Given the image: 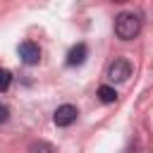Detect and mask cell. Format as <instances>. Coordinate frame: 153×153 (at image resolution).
Wrapping results in <instances>:
<instances>
[{"label": "cell", "instance_id": "obj_1", "mask_svg": "<svg viewBox=\"0 0 153 153\" xmlns=\"http://www.w3.org/2000/svg\"><path fill=\"white\" fill-rule=\"evenodd\" d=\"M141 31V19L134 12H120L115 17V36L120 41H131Z\"/></svg>", "mask_w": 153, "mask_h": 153}, {"label": "cell", "instance_id": "obj_2", "mask_svg": "<svg viewBox=\"0 0 153 153\" xmlns=\"http://www.w3.org/2000/svg\"><path fill=\"white\" fill-rule=\"evenodd\" d=\"M131 76V62L124 60V57H117L110 67H108V79L115 81V84H122Z\"/></svg>", "mask_w": 153, "mask_h": 153}, {"label": "cell", "instance_id": "obj_3", "mask_svg": "<svg viewBox=\"0 0 153 153\" xmlns=\"http://www.w3.org/2000/svg\"><path fill=\"white\" fill-rule=\"evenodd\" d=\"M76 115H79V110H76L74 105L65 103V105H60V108L55 110L53 120H55V124H57V127H69V124H74V122H76Z\"/></svg>", "mask_w": 153, "mask_h": 153}, {"label": "cell", "instance_id": "obj_4", "mask_svg": "<svg viewBox=\"0 0 153 153\" xmlns=\"http://www.w3.org/2000/svg\"><path fill=\"white\" fill-rule=\"evenodd\" d=\"M19 57H22L24 65H38V60H41V50H38L36 43L24 41V43H19Z\"/></svg>", "mask_w": 153, "mask_h": 153}, {"label": "cell", "instance_id": "obj_5", "mask_svg": "<svg viewBox=\"0 0 153 153\" xmlns=\"http://www.w3.org/2000/svg\"><path fill=\"white\" fill-rule=\"evenodd\" d=\"M86 55H88V48H86L84 43H76V45L67 53V65H69V67H79V65H84Z\"/></svg>", "mask_w": 153, "mask_h": 153}, {"label": "cell", "instance_id": "obj_6", "mask_svg": "<svg viewBox=\"0 0 153 153\" xmlns=\"http://www.w3.org/2000/svg\"><path fill=\"white\" fill-rule=\"evenodd\" d=\"M98 98H100L103 103H115V100H117V91H115L112 86H100V88H98Z\"/></svg>", "mask_w": 153, "mask_h": 153}, {"label": "cell", "instance_id": "obj_7", "mask_svg": "<svg viewBox=\"0 0 153 153\" xmlns=\"http://www.w3.org/2000/svg\"><path fill=\"white\" fill-rule=\"evenodd\" d=\"M29 153H55V146L48 141H33L29 146Z\"/></svg>", "mask_w": 153, "mask_h": 153}, {"label": "cell", "instance_id": "obj_8", "mask_svg": "<svg viewBox=\"0 0 153 153\" xmlns=\"http://www.w3.org/2000/svg\"><path fill=\"white\" fill-rule=\"evenodd\" d=\"M10 84H12V74H10V69H0V91H7Z\"/></svg>", "mask_w": 153, "mask_h": 153}, {"label": "cell", "instance_id": "obj_9", "mask_svg": "<svg viewBox=\"0 0 153 153\" xmlns=\"http://www.w3.org/2000/svg\"><path fill=\"white\" fill-rule=\"evenodd\" d=\"M10 120V108L7 105H0V124H5Z\"/></svg>", "mask_w": 153, "mask_h": 153}, {"label": "cell", "instance_id": "obj_10", "mask_svg": "<svg viewBox=\"0 0 153 153\" xmlns=\"http://www.w3.org/2000/svg\"><path fill=\"white\" fill-rule=\"evenodd\" d=\"M124 153H134V151H131V148H127V151H124Z\"/></svg>", "mask_w": 153, "mask_h": 153}, {"label": "cell", "instance_id": "obj_11", "mask_svg": "<svg viewBox=\"0 0 153 153\" xmlns=\"http://www.w3.org/2000/svg\"><path fill=\"white\" fill-rule=\"evenodd\" d=\"M112 2H124V0H112Z\"/></svg>", "mask_w": 153, "mask_h": 153}]
</instances>
